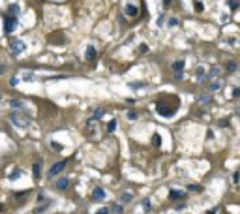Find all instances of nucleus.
Listing matches in <instances>:
<instances>
[{
    "label": "nucleus",
    "mask_w": 240,
    "mask_h": 214,
    "mask_svg": "<svg viewBox=\"0 0 240 214\" xmlns=\"http://www.w3.org/2000/svg\"><path fill=\"white\" fill-rule=\"evenodd\" d=\"M17 26V17L13 15H4V32L6 34H11Z\"/></svg>",
    "instance_id": "nucleus-1"
},
{
    "label": "nucleus",
    "mask_w": 240,
    "mask_h": 214,
    "mask_svg": "<svg viewBox=\"0 0 240 214\" xmlns=\"http://www.w3.org/2000/svg\"><path fill=\"white\" fill-rule=\"evenodd\" d=\"M10 120H11V124H15V126H19V128H26L28 124H30V120L25 118V117H21V115H17V113H11V115H10Z\"/></svg>",
    "instance_id": "nucleus-2"
},
{
    "label": "nucleus",
    "mask_w": 240,
    "mask_h": 214,
    "mask_svg": "<svg viewBox=\"0 0 240 214\" xmlns=\"http://www.w3.org/2000/svg\"><path fill=\"white\" fill-rule=\"evenodd\" d=\"M66 165H68V162L66 160H60V162H56L54 163V165L51 167V169H49V177H56V175H58V173H62V171H64L66 169Z\"/></svg>",
    "instance_id": "nucleus-3"
},
{
    "label": "nucleus",
    "mask_w": 240,
    "mask_h": 214,
    "mask_svg": "<svg viewBox=\"0 0 240 214\" xmlns=\"http://www.w3.org/2000/svg\"><path fill=\"white\" fill-rule=\"evenodd\" d=\"M156 109H158V113H160L161 117H171L173 113H174V109H171V107H167L163 102H160V103L156 105Z\"/></svg>",
    "instance_id": "nucleus-4"
},
{
    "label": "nucleus",
    "mask_w": 240,
    "mask_h": 214,
    "mask_svg": "<svg viewBox=\"0 0 240 214\" xmlns=\"http://www.w3.org/2000/svg\"><path fill=\"white\" fill-rule=\"evenodd\" d=\"M25 47H26V45H25L21 40H15V41H11V47H10V49H11V53H13V55H19V53H23V51H25Z\"/></svg>",
    "instance_id": "nucleus-5"
},
{
    "label": "nucleus",
    "mask_w": 240,
    "mask_h": 214,
    "mask_svg": "<svg viewBox=\"0 0 240 214\" xmlns=\"http://www.w3.org/2000/svg\"><path fill=\"white\" fill-rule=\"evenodd\" d=\"M220 73H221V68H220V66H212V68L206 71V77H208L210 81H214V79H218V77H220Z\"/></svg>",
    "instance_id": "nucleus-6"
},
{
    "label": "nucleus",
    "mask_w": 240,
    "mask_h": 214,
    "mask_svg": "<svg viewBox=\"0 0 240 214\" xmlns=\"http://www.w3.org/2000/svg\"><path fill=\"white\" fill-rule=\"evenodd\" d=\"M92 199H94V201H103V199H105V190L100 188V186L94 188V192H92Z\"/></svg>",
    "instance_id": "nucleus-7"
},
{
    "label": "nucleus",
    "mask_w": 240,
    "mask_h": 214,
    "mask_svg": "<svg viewBox=\"0 0 240 214\" xmlns=\"http://www.w3.org/2000/svg\"><path fill=\"white\" fill-rule=\"evenodd\" d=\"M186 194L182 190H171L169 192V199H173V201H178V199H184Z\"/></svg>",
    "instance_id": "nucleus-8"
},
{
    "label": "nucleus",
    "mask_w": 240,
    "mask_h": 214,
    "mask_svg": "<svg viewBox=\"0 0 240 214\" xmlns=\"http://www.w3.org/2000/svg\"><path fill=\"white\" fill-rule=\"evenodd\" d=\"M197 103H201V105H210V102H212V96L210 94H201V96H197Z\"/></svg>",
    "instance_id": "nucleus-9"
},
{
    "label": "nucleus",
    "mask_w": 240,
    "mask_h": 214,
    "mask_svg": "<svg viewBox=\"0 0 240 214\" xmlns=\"http://www.w3.org/2000/svg\"><path fill=\"white\" fill-rule=\"evenodd\" d=\"M54 186H56V190H68V186H69V178H58V180L54 182Z\"/></svg>",
    "instance_id": "nucleus-10"
},
{
    "label": "nucleus",
    "mask_w": 240,
    "mask_h": 214,
    "mask_svg": "<svg viewBox=\"0 0 240 214\" xmlns=\"http://www.w3.org/2000/svg\"><path fill=\"white\" fill-rule=\"evenodd\" d=\"M137 13H139L137 6H133V4H128V6H126V15H130V17H135Z\"/></svg>",
    "instance_id": "nucleus-11"
},
{
    "label": "nucleus",
    "mask_w": 240,
    "mask_h": 214,
    "mask_svg": "<svg viewBox=\"0 0 240 214\" xmlns=\"http://www.w3.org/2000/svg\"><path fill=\"white\" fill-rule=\"evenodd\" d=\"M84 56H86V60H94V58H96V47L90 45V47L86 49V53H84Z\"/></svg>",
    "instance_id": "nucleus-12"
},
{
    "label": "nucleus",
    "mask_w": 240,
    "mask_h": 214,
    "mask_svg": "<svg viewBox=\"0 0 240 214\" xmlns=\"http://www.w3.org/2000/svg\"><path fill=\"white\" fill-rule=\"evenodd\" d=\"M184 60H174L173 64H171V68L174 70V73H176V71H182V70H184Z\"/></svg>",
    "instance_id": "nucleus-13"
},
{
    "label": "nucleus",
    "mask_w": 240,
    "mask_h": 214,
    "mask_svg": "<svg viewBox=\"0 0 240 214\" xmlns=\"http://www.w3.org/2000/svg\"><path fill=\"white\" fill-rule=\"evenodd\" d=\"M10 105L13 107V109H25V103L21 102V100H11V102H10Z\"/></svg>",
    "instance_id": "nucleus-14"
},
{
    "label": "nucleus",
    "mask_w": 240,
    "mask_h": 214,
    "mask_svg": "<svg viewBox=\"0 0 240 214\" xmlns=\"http://www.w3.org/2000/svg\"><path fill=\"white\" fill-rule=\"evenodd\" d=\"M17 13H19V6H17V4H11V6H10V10H8V15L17 17Z\"/></svg>",
    "instance_id": "nucleus-15"
},
{
    "label": "nucleus",
    "mask_w": 240,
    "mask_h": 214,
    "mask_svg": "<svg viewBox=\"0 0 240 214\" xmlns=\"http://www.w3.org/2000/svg\"><path fill=\"white\" fill-rule=\"evenodd\" d=\"M111 212H115V214H122V203H116V205H113Z\"/></svg>",
    "instance_id": "nucleus-16"
},
{
    "label": "nucleus",
    "mask_w": 240,
    "mask_h": 214,
    "mask_svg": "<svg viewBox=\"0 0 240 214\" xmlns=\"http://www.w3.org/2000/svg\"><path fill=\"white\" fill-rule=\"evenodd\" d=\"M152 145H154V147H160V145H161V137H160L158 133H154V137H152Z\"/></svg>",
    "instance_id": "nucleus-17"
},
{
    "label": "nucleus",
    "mask_w": 240,
    "mask_h": 214,
    "mask_svg": "<svg viewBox=\"0 0 240 214\" xmlns=\"http://www.w3.org/2000/svg\"><path fill=\"white\" fill-rule=\"evenodd\" d=\"M220 88H221V81H214L212 85H210V90H214V92L220 90Z\"/></svg>",
    "instance_id": "nucleus-18"
},
{
    "label": "nucleus",
    "mask_w": 240,
    "mask_h": 214,
    "mask_svg": "<svg viewBox=\"0 0 240 214\" xmlns=\"http://www.w3.org/2000/svg\"><path fill=\"white\" fill-rule=\"evenodd\" d=\"M131 199H133V195H131V194H124L122 197H120V201H122V203H130Z\"/></svg>",
    "instance_id": "nucleus-19"
},
{
    "label": "nucleus",
    "mask_w": 240,
    "mask_h": 214,
    "mask_svg": "<svg viewBox=\"0 0 240 214\" xmlns=\"http://www.w3.org/2000/svg\"><path fill=\"white\" fill-rule=\"evenodd\" d=\"M115 128H116V120H111V122L107 124V132H109V133L115 132Z\"/></svg>",
    "instance_id": "nucleus-20"
},
{
    "label": "nucleus",
    "mask_w": 240,
    "mask_h": 214,
    "mask_svg": "<svg viewBox=\"0 0 240 214\" xmlns=\"http://www.w3.org/2000/svg\"><path fill=\"white\" fill-rule=\"evenodd\" d=\"M40 173H41V163H36V165H34V177H40Z\"/></svg>",
    "instance_id": "nucleus-21"
},
{
    "label": "nucleus",
    "mask_w": 240,
    "mask_h": 214,
    "mask_svg": "<svg viewBox=\"0 0 240 214\" xmlns=\"http://www.w3.org/2000/svg\"><path fill=\"white\" fill-rule=\"evenodd\" d=\"M103 113H105L103 109H94L92 115H94V118H100V117H103Z\"/></svg>",
    "instance_id": "nucleus-22"
},
{
    "label": "nucleus",
    "mask_w": 240,
    "mask_h": 214,
    "mask_svg": "<svg viewBox=\"0 0 240 214\" xmlns=\"http://www.w3.org/2000/svg\"><path fill=\"white\" fill-rule=\"evenodd\" d=\"M227 70H229V71H235V70H236V62H229V64H227Z\"/></svg>",
    "instance_id": "nucleus-23"
},
{
    "label": "nucleus",
    "mask_w": 240,
    "mask_h": 214,
    "mask_svg": "<svg viewBox=\"0 0 240 214\" xmlns=\"http://www.w3.org/2000/svg\"><path fill=\"white\" fill-rule=\"evenodd\" d=\"M131 88H139V87H145V83H130Z\"/></svg>",
    "instance_id": "nucleus-24"
},
{
    "label": "nucleus",
    "mask_w": 240,
    "mask_h": 214,
    "mask_svg": "<svg viewBox=\"0 0 240 214\" xmlns=\"http://www.w3.org/2000/svg\"><path fill=\"white\" fill-rule=\"evenodd\" d=\"M23 79H25V81H32V79H34V75H32V73H28V71H26V73H25V77H23Z\"/></svg>",
    "instance_id": "nucleus-25"
},
{
    "label": "nucleus",
    "mask_w": 240,
    "mask_h": 214,
    "mask_svg": "<svg viewBox=\"0 0 240 214\" xmlns=\"http://www.w3.org/2000/svg\"><path fill=\"white\" fill-rule=\"evenodd\" d=\"M128 118L135 120V118H137V113H135V111H130V113H128Z\"/></svg>",
    "instance_id": "nucleus-26"
},
{
    "label": "nucleus",
    "mask_w": 240,
    "mask_h": 214,
    "mask_svg": "<svg viewBox=\"0 0 240 214\" xmlns=\"http://www.w3.org/2000/svg\"><path fill=\"white\" fill-rule=\"evenodd\" d=\"M143 207H145V209H146V210H150V209H152V205H150V203H148V199H145V201H143Z\"/></svg>",
    "instance_id": "nucleus-27"
},
{
    "label": "nucleus",
    "mask_w": 240,
    "mask_h": 214,
    "mask_svg": "<svg viewBox=\"0 0 240 214\" xmlns=\"http://www.w3.org/2000/svg\"><path fill=\"white\" fill-rule=\"evenodd\" d=\"M96 214H111V210H109V209H100Z\"/></svg>",
    "instance_id": "nucleus-28"
},
{
    "label": "nucleus",
    "mask_w": 240,
    "mask_h": 214,
    "mask_svg": "<svg viewBox=\"0 0 240 214\" xmlns=\"http://www.w3.org/2000/svg\"><path fill=\"white\" fill-rule=\"evenodd\" d=\"M17 83H19V79H17V77H11V79H10V85H11V87H15Z\"/></svg>",
    "instance_id": "nucleus-29"
},
{
    "label": "nucleus",
    "mask_w": 240,
    "mask_h": 214,
    "mask_svg": "<svg viewBox=\"0 0 240 214\" xmlns=\"http://www.w3.org/2000/svg\"><path fill=\"white\" fill-rule=\"evenodd\" d=\"M19 177H21V171H15V173H13L10 178H11V180H15V178H19Z\"/></svg>",
    "instance_id": "nucleus-30"
},
{
    "label": "nucleus",
    "mask_w": 240,
    "mask_h": 214,
    "mask_svg": "<svg viewBox=\"0 0 240 214\" xmlns=\"http://www.w3.org/2000/svg\"><path fill=\"white\" fill-rule=\"evenodd\" d=\"M229 4H231V8H233V10H235V8H238V2H236V0H231Z\"/></svg>",
    "instance_id": "nucleus-31"
},
{
    "label": "nucleus",
    "mask_w": 240,
    "mask_h": 214,
    "mask_svg": "<svg viewBox=\"0 0 240 214\" xmlns=\"http://www.w3.org/2000/svg\"><path fill=\"white\" fill-rule=\"evenodd\" d=\"M195 10L201 11V10H203V4H201V2H195Z\"/></svg>",
    "instance_id": "nucleus-32"
},
{
    "label": "nucleus",
    "mask_w": 240,
    "mask_h": 214,
    "mask_svg": "<svg viewBox=\"0 0 240 214\" xmlns=\"http://www.w3.org/2000/svg\"><path fill=\"white\" fill-rule=\"evenodd\" d=\"M240 96V88H235V92H233V98H238Z\"/></svg>",
    "instance_id": "nucleus-33"
},
{
    "label": "nucleus",
    "mask_w": 240,
    "mask_h": 214,
    "mask_svg": "<svg viewBox=\"0 0 240 214\" xmlns=\"http://www.w3.org/2000/svg\"><path fill=\"white\" fill-rule=\"evenodd\" d=\"M53 148H56V150H62V145H58V143H53Z\"/></svg>",
    "instance_id": "nucleus-34"
},
{
    "label": "nucleus",
    "mask_w": 240,
    "mask_h": 214,
    "mask_svg": "<svg viewBox=\"0 0 240 214\" xmlns=\"http://www.w3.org/2000/svg\"><path fill=\"white\" fill-rule=\"evenodd\" d=\"M169 25H171V26H176V25H178V21H176V19H171V21H169Z\"/></svg>",
    "instance_id": "nucleus-35"
},
{
    "label": "nucleus",
    "mask_w": 240,
    "mask_h": 214,
    "mask_svg": "<svg viewBox=\"0 0 240 214\" xmlns=\"http://www.w3.org/2000/svg\"><path fill=\"white\" fill-rule=\"evenodd\" d=\"M163 4L167 6V4H171V0H163Z\"/></svg>",
    "instance_id": "nucleus-36"
},
{
    "label": "nucleus",
    "mask_w": 240,
    "mask_h": 214,
    "mask_svg": "<svg viewBox=\"0 0 240 214\" xmlns=\"http://www.w3.org/2000/svg\"><path fill=\"white\" fill-rule=\"evenodd\" d=\"M236 113H238V115H240V107H238V109H236Z\"/></svg>",
    "instance_id": "nucleus-37"
}]
</instances>
